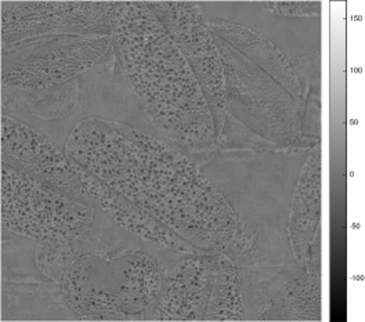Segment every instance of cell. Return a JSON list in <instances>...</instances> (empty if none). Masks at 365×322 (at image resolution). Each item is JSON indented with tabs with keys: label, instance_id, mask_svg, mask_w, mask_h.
Masks as SVG:
<instances>
[{
	"label": "cell",
	"instance_id": "6da1fadb",
	"mask_svg": "<svg viewBox=\"0 0 365 322\" xmlns=\"http://www.w3.org/2000/svg\"><path fill=\"white\" fill-rule=\"evenodd\" d=\"M64 151L206 254L223 252L235 232L238 216L223 195L195 162L163 140L93 116L72 129Z\"/></svg>",
	"mask_w": 365,
	"mask_h": 322
},
{
	"label": "cell",
	"instance_id": "7a4b0ae2",
	"mask_svg": "<svg viewBox=\"0 0 365 322\" xmlns=\"http://www.w3.org/2000/svg\"><path fill=\"white\" fill-rule=\"evenodd\" d=\"M114 50L151 125L198 166L217 152L204 92L180 48L145 1H111Z\"/></svg>",
	"mask_w": 365,
	"mask_h": 322
},
{
	"label": "cell",
	"instance_id": "3957f363",
	"mask_svg": "<svg viewBox=\"0 0 365 322\" xmlns=\"http://www.w3.org/2000/svg\"><path fill=\"white\" fill-rule=\"evenodd\" d=\"M97 207L91 226L72 239L76 260L61 281L64 304L76 320H150L166 266Z\"/></svg>",
	"mask_w": 365,
	"mask_h": 322
},
{
	"label": "cell",
	"instance_id": "277c9868",
	"mask_svg": "<svg viewBox=\"0 0 365 322\" xmlns=\"http://www.w3.org/2000/svg\"><path fill=\"white\" fill-rule=\"evenodd\" d=\"M226 79V108L260 137L281 150H310L314 142L302 135L306 105L287 92L267 72L212 33Z\"/></svg>",
	"mask_w": 365,
	"mask_h": 322
},
{
	"label": "cell",
	"instance_id": "5b68a950",
	"mask_svg": "<svg viewBox=\"0 0 365 322\" xmlns=\"http://www.w3.org/2000/svg\"><path fill=\"white\" fill-rule=\"evenodd\" d=\"M96 210L1 162L4 230L36 241H71L91 226Z\"/></svg>",
	"mask_w": 365,
	"mask_h": 322
},
{
	"label": "cell",
	"instance_id": "8992f818",
	"mask_svg": "<svg viewBox=\"0 0 365 322\" xmlns=\"http://www.w3.org/2000/svg\"><path fill=\"white\" fill-rule=\"evenodd\" d=\"M114 45L113 35H67L1 46V86L46 89L94 68Z\"/></svg>",
	"mask_w": 365,
	"mask_h": 322
},
{
	"label": "cell",
	"instance_id": "52a82bcc",
	"mask_svg": "<svg viewBox=\"0 0 365 322\" xmlns=\"http://www.w3.org/2000/svg\"><path fill=\"white\" fill-rule=\"evenodd\" d=\"M192 69L213 118L216 138L226 116V79L223 61L209 31L205 17L195 1H145Z\"/></svg>",
	"mask_w": 365,
	"mask_h": 322
},
{
	"label": "cell",
	"instance_id": "ba28073f",
	"mask_svg": "<svg viewBox=\"0 0 365 322\" xmlns=\"http://www.w3.org/2000/svg\"><path fill=\"white\" fill-rule=\"evenodd\" d=\"M111 1H1V46L67 35H113Z\"/></svg>",
	"mask_w": 365,
	"mask_h": 322
},
{
	"label": "cell",
	"instance_id": "9c48e42d",
	"mask_svg": "<svg viewBox=\"0 0 365 322\" xmlns=\"http://www.w3.org/2000/svg\"><path fill=\"white\" fill-rule=\"evenodd\" d=\"M1 162L71 199L96 207L67 154L42 132L7 115H1Z\"/></svg>",
	"mask_w": 365,
	"mask_h": 322
},
{
	"label": "cell",
	"instance_id": "30bf717a",
	"mask_svg": "<svg viewBox=\"0 0 365 322\" xmlns=\"http://www.w3.org/2000/svg\"><path fill=\"white\" fill-rule=\"evenodd\" d=\"M215 254H184L168 271L151 321H204L215 279Z\"/></svg>",
	"mask_w": 365,
	"mask_h": 322
},
{
	"label": "cell",
	"instance_id": "8fae6325",
	"mask_svg": "<svg viewBox=\"0 0 365 322\" xmlns=\"http://www.w3.org/2000/svg\"><path fill=\"white\" fill-rule=\"evenodd\" d=\"M75 175L91 194L96 207L106 212L116 224L133 234L140 241L154 245L158 249L182 254H204L206 252L187 242L182 235L162 223L150 213L123 195L104 185L81 163L68 158Z\"/></svg>",
	"mask_w": 365,
	"mask_h": 322
},
{
	"label": "cell",
	"instance_id": "7c38bea8",
	"mask_svg": "<svg viewBox=\"0 0 365 322\" xmlns=\"http://www.w3.org/2000/svg\"><path fill=\"white\" fill-rule=\"evenodd\" d=\"M321 147L310 148L302 167L291 207L288 237L294 259L304 269L312 260V252L319 248L321 234Z\"/></svg>",
	"mask_w": 365,
	"mask_h": 322
},
{
	"label": "cell",
	"instance_id": "4fadbf2b",
	"mask_svg": "<svg viewBox=\"0 0 365 322\" xmlns=\"http://www.w3.org/2000/svg\"><path fill=\"white\" fill-rule=\"evenodd\" d=\"M209 31L240 51L255 66L267 72L297 103L306 105V90L289 60L260 33L220 19L206 20Z\"/></svg>",
	"mask_w": 365,
	"mask_h": 322
},
{
	"label": "cell",
	"instance_id": "5bb4252c",
	"mask_svg": "<svg viewBox=\"0 0 365 322\" xmlns=\"http://www.w3.org/2000/svg\"><path fill=\"white\" fill-rule=\"evenodd\" d=\"M3 115L14 119L63 120L68 118L79 103V79L46 89H13L1 86Z\"/></svg>",
	"mask_w": 365,
	"mask_h": 322
},
{
	"label": "cell",
	"instance_id": "9a60e30c",
	"mask_svg": "<svg viewBox=\"0 0 365 322\" xmlns=\"http://www.w3.org/2000/svg\"><path fill=\"white\" fill-rule=\"evenodd\" d=\"M319 321L321 274L319 269L304 267V273L275 289L257 320Z\"/></svg>",
	"mask_w": 365,
	"mask_h": 322
},
{
	"label": "cell",
	"instance_id": "2e32d148",
	"mask_svg": "<svg viewBox=\"0 0 365 322\" xmlns=\"http://www.w3.org/2000/svg\"><path fill=\"white\" fill-rule=\"evenodd\" d=\"M242 279L237 264L225 252L215 254V279L204 321H244Z\"/></svg>",
	"mask_w": 365,
	"mask_h": 322
},
{
	"label": "cell",
	"instance_id": "e0dca14e",
	"mask_svg": "<svg viewBox=\"0 0 365 322\" xmlns=\"http://www.w3.org/2000/svg\"><path fill=\"white\" fill-rule=\"evenodd\" d=\"M76 260V251L71 241H38L35 246V266L47 279L60 284Z\"/></svg>",
	"mask_w": 365,
	"mask_h": 322
},
{
	"label": "cell",
	"instance_id": "ac0fdd59",
	"mask_svg": "<svg viewBox=\"0 0 365 322\" xmlns=\"http://www.w3.org/2000/svg\"><path fill=\"white\" fill-rule=\"evenodd\" d=\"M217 151H252V152H269L278 151L273 142L260 137L248 126L241 123L237 118L227 113L223 129L216 138Z\"/></svg>",
	"mask_w": 365,
	"mask_h": 322
},
{
	"label": "cell",
	"instance_id": "d6986e66",
	"mask_svg": "<svg viewBox=\"0 0 365 322\" xmlns=\"http://www.w3.org/2000/svg\"><path fill=\"white\" fill-rule=\"evenodd\" d=\"M264 6H269L264 10L285 17H312L321 13L319 1H272Z\"/></svg>",
	"mask_w": 365,
	"mask_h": 322
}]
</instances>
